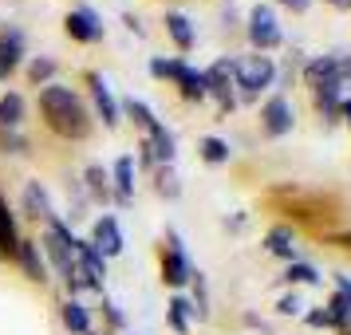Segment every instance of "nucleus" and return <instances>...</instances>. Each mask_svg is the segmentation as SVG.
Instances as JSON below:
<instances>
[{"mask_svg": "<svg viewBox=\"0 0 351 335\" xmlns=\"http://www.w3.org/2000/svg\"><path fill=\"white\" fill-rule=\"evenodd\" d=\"M64 32L75 40V44H99L107 28H103V20H99L95 8H75V12H67L64 16Z\"/></svg>", "mask_w": 351, "mask_h": 335, "instance_id": "9b49d317", "label": "nucleus"}, {"mask_svg": "<svg viewBox=\"0 0 351 335\" xmlns=\"http://www.w3.org/2000/svg\"><path fill=\"white\" fill-rule=\"evenodd\" d=\"M276 4H280V8H288V12H296V16L312 8V0H276Z\"/></svg>", "mask_w": 351, "mask_h": 335, "instance_id": "a19ab883", "label": "nucleus"}, {"mask_svg": "<svg viewBox=\"0 0 351 335\" xmlns=\"http://www.w3.org/2000/svg\"><path fill=\"white\" fill-rule=\"evenodd\" d=\"M154 193L166 197V201H178L182 197V177H178L174 166H154Z\"/></svg>", "mask_w": 351, "mask_h": 335, "instance_id": "2f4dec72", "label": "nucleus"}, {"mask_svg": "<svg viewBox=\"0 0 351 335\" xmlns=\"http://www.w3.org/2000/svg\"><path fill=\"white\" fill-rule=\"evenodd\" d=\"M87 240H91V249H95L103 260L127 253V240H123V229H119V217H114V213H99L95 221H91V237Z\"/></svg>", "mask_w": 351, "mask_h": 335, "instance_id": "6e6552de", "label": "nucleus"}, {"mask_svg": "<svg viewBox=\"0 0 351 335\" xmlns=\"http://www.w3.org/2000/svg\"><path fill=\"white\" fill-rule=\"evenodd\" d=\"M304 323H308V327H324V332H328V327H335V319L328 316V308H312V312H304Z\"/></svg>", "mask_w": 351, "mask_h": 335, "instance_id": "4c0bfd02", "label": "nucleus"}, {"mask_svg": "<svg viewBox=\"0 0 351 335\" xmlns=\"http://www.w3.org/2000/svg\"><path fill=\"white\" fill-rule=\"evenodd\" d=\"M335 292L351 300V272H335Z\"/></svg>", "mask_w": 351, "mask_h": 335, "instance_id": "ea45409f", "label": "nucleus"}, {"mask_svg": "<svg viewBox=\"0 0 351 335\" xmlns=\"http://www.w3.org/2000/svg\"><path fill=\"white\" fill-rule=\"evenodd\" d=\"M146 71H150L154 79L178 83V75L186 71V60H182V55H150V64H146Z\"/></svg>", "mask_w": 351, "mask_h": 335, "instance_id": "7c9ffc66", "label": "nucleus"}, {"mask_svg": "<svg viewBox=\"0 0 351 335\" xmlns=\"http://www.w3.org/2000/svg\"><path fill=\"white\" fill-rule=\"evenodd\" d=\"M24 114H28V103H24L20 91H4L0 95V130H20Z\"/></svg>", "mask_w": 351, "mask_h": 335, "instance_id": "b1692460", "label": "nucleus"}, {"mask_svg": "<svg viewBox=\"0 0 351 335\" xmlns=\"http://www.w3.org/2000/svg\"><path fill=\"white\" fill-rule=\"evenodd\" d=\"M146 146H150V154H154V162H158V166H174L178 138H174V130H166V123H158V127L146 134Z\"/></svg>", "mask_w": 351, "mask_h": 335, "instance_id": "6ab92c4d", "label": "nucleus"}, {"mask_svg": "<svg viewBox=\"0 0 351 335\" xmlns=\"http://www.w3.org/2000/svg\"><path fill=\"white\" fill-rule=\"evenodd\" d=\"M206 71V83H209V99L217 103V119H229L237 111V91H233V75H237V55H221L213 60Z\"/></svg>", "mask_w": 351, "mask_h": 335, "instance_id": "20e7f679", "label": "nucleus"}, {"mask_svg": "<svg viewBox=\"0 0 351 335\" xmlns=\"http://www.w3.org/2000/svg\"><path fill=\"white\" fill-rule=\"evenodd\" d=\"M87 91H91V107H95L91 119H99L107 130H114L123 123V111H119V99L111 95V87H107V79L99 71H87Z\"/></svg>", "mask_w": 351, "mask_h": 335, "instance_id": "1a4fd4ad", "label": "nucleus"}, {"mask_svg": "<svg viewBox=\"0 0 351 335\" xmlns=\"http://www.w3.org/2000/svg\"><path fill=\"white\" fill-rule=\"evenodd\" d=\"M20 245V229H16V213L8 209V201L0 197V256H16Z\"/></svg>", "mask_w": 351, "mask_h": 335, "instance_id": "bb28decb", "label": "nucleus"}, {"mask_svg": "<svg viewBox=\"0 0 351 335\" xmlns=\"http://www.w3.org/2000/svg\"><path fill=\"white\" fill-rule=\"evenodd\" d=\"M24 75H28V83L40 91V87L56 83V75H60V60H56V55H32V60H24Z\"/></svg>", "mask_w": 351, "mask_h": 335, "instance_id": "5701e85b", "label": "nucleus"}, {"mask_svg": "<svg viewBox=\"0 0 351 335\" xmlns=\"http://www.w3.org/2000/svg\"><path fill=\"white\" fill-rule=\"evenodd\" d=\"M312 99H316L319 119H324L328 127H335V123H339V103H343V83H339V79L324 83V87H316V91H312Z\"/></svg>", "mask_w": 351, "mask_h": 335, "instance_id": "f3484780", "label": "nucleus"}, {"mask_svg": "<svg viewBox=\"0 0 351 335\" xmlns=\"http://www.w3.org/2000/svg\"><path fill=\"white\" fill-rule=\"evenodd\" d=\"M87 206H91V197H87V190H83V182H67V217L64 221H83L87 217Z\"/></svg>", "mask_w": 351, "mask_h": 335, "instance_id": "72a5a7b5", "label": "nucleus"}, {"mask_svg": "<svg viewBox=\"0 0 351 335\" xmlns=\"http://www.w3.org/2000/svg\"><path fill=\"white\" fill-rule=\"evenodd\" d=\"M276 316H288V319L304 316V300H300V292H296V288H292V292H285V296L276 300Z\"/></svg>", "mask_w": 351, "mask_h": 335, "instance_id": "c9c22d12", "label": "nucleus"}, {"mask_svg": "<svg viewBox=\"0 0 351 335\" xmlns=\"http://www.w3.org/2000/svg\"><path fill=\"white\" fill-rule=\"evenodd\" d=\"M60 323H64L67 335H87L91 332V308L83 300H75V296H67L60 303Z\"/></svg>", "mask_w": 351, "mask_h": 335, "instance_id": "a211bd4d", "label": "nucleus"}, {"mask_svg": "<svg viewBox=\"0 0 351 335\" xmlns=\"http://www.w3.org/2000/svg\"><path fill=\"white\" fill-rule=\"evenodd\" d=\"M261 245H265V253H269V256H280V260H288V264H292V260H300V249H296V233H292L288 225H272L269 233H265V240H261Z\"/></svg>", "mask_w": 351, "mask_h": 335, "instance_id": "dca6fc26", "label": "nucleus"}, {"mask_svg": "<svg viewBox=\"0 0 351 335\" xmlns=\"http://www.w3.org/2000/svg\"><path fill=\"white\" fill-rule=\"evenodd\" d=\"M324 4H332L335 12H351V0H324Z\"/></svg>", "mask_w": 351, "mask_h": 335, "instance_id": "a18cd8bd", "label": "nucleus"}, {"mask_svg": "<svg viewBox=\"0 0 351 335\" xmlns=\"http://www.w3.org/2000/svg\"><path fill=\"white\" fill-rule=\"evenodd\" d=\"M324 308H328V316L335 319V327H351V300H348V296H339V292H332Z\"/></svg>", "mask_w": 351, "mask_h": 335, "instance_id": "f704fd0d", "label": "nucleus"}, {"mask_svg": "<svg viewBox=\"0 0 351 335\" xmlns=\"http://www.w3.org/2000/svg\"><path fill=\"white\" fill-rule=\"evenodd\" d=\"M24 60H28V51H24V32L12 28V24H4V28H0V83L12 79L20 67H24Z\"/></svg>", "mask_w": 351, "mask_h": 335, "instance_id": "9d476101", "label": "nucleus"}, {"mask_svg": "<svg viewBox=\"0 0 351 335\" xmlns=\"http://www.w3.org/2000/svg\"><path fill=\"white\" fill-rule=\"evenodd\" d=\"M0 154L4 158H28L32 154V142L24 130H0Z\"/></svg>", "mask_w": 351, "mask_h": 335, "instance_id": "473e14b6", "label": "nucleus"}, {"mask_svg": "<svg viewBox=\"0 0 351 335\" xmlns=\"http://www.w3.org/2000/svg\"><path fill=\"white\" fill-rule=\"evenodd\" d=\"M197 158L206 162V166H225V162L233 158V150H229V142H225V138L206 134V138H197Z\"/></svg>", "mask_w": 351, "mask_h": 335, "instance_id": "c85d7f7f", "label": "nucleus"}, {"mask_svg": "<svg viewBox=\"0 0 351 335\" xmlns=\"http://www.w3.org/2000/svg\"><path fill=\"white\" fill-rule=\"evenodd\" d=\"M178 95L186 99V103H206L209 99V83H206V71H197V67L186 64V71L178 75Z\"/></svg>", "mask_w": 351, "mask_h": 335, "instance_id": "412c9836", "label": "nucleus"}, {"mask_svg": "<svg viewBox=\"0 0 351 335\" xmlns=\"http://www.w3.org/2000/svg\"><path fill=\"white\" fill-rule=\"evenodd\" d=\"M280 280H285L288 288H319V284H324L319 269H316V264H308V260H292Z\"/></svg>", "mask_w": 351, "mask_h": 335, "instance_id": "cd10ccee", "label": "nucleus"}, {"mask_svg": "<svg viewBox=\"0 0 351 335\" xmlns=\"http://www.w3.org/2000/svg\"><path fill=\"white\" fill-rule=\"evenodd\" d=\"M245 225H249V213H233V217H225V229H229V233H241Z\"/></svg>", "mask_w": 351, "mask_h": 335, "instance_id": "58836bf2", "label": "nucleus"}, {"mask_svg": "<svg viewBox=\"0 0 351 335\" xmlns=\"http://www.w3.org/2000/svg\"><path fill=\"white\" fill-rule=\"evenodd\" d=\"M134 177H138V166H134V154H119L111 166V201L119 209H127L134 201Z\"/></svg>", "mask_w": 351, "mask_h": 335, "instance_id": "f8f14e48", "label": "nucleus"}, {"mask_svg": "<svg viewBox=\"0 0 351 335\" xmlns=\"http://www.w3.org/2000/svg\"><path fill=\"white\" fill-rule=\"evenodd\" d=\"M40 114H44V123H48L51 134H60L67 142H83V138L91 134V127H95L87 103H83L71 87H64V83L40 87Z\"/></svg>", "mask_w": 351, "mask_h": 335, "instance_id": "f257e3e1", "label": "nucleus"}, {"mask_svg": "<svg viewBox=\"0 0 351 335\" xmlns=\"http://www.w3.org/2000/svg\"><path fill=\"white\" fill-rule=\"evenodd\" d=\"M123 24H127V32H134V36H143L146 28H143V20L134 16V12H127V16H123Z\"/></svg>", "mask_w": 351, "mask_h": 335, "instance_id": "79ce46f5", "label": "nucleus"}, {"mask_svg": "<svg viewBox=\"0 0 351 335\" xmlns=\"http://www.w3.org/2000/svg\"><path fill=\"white\" fill-rule=\"evenodd\" d=\"M339 123H348L351 127V99L343 95V103H339Z\"/></svg>", "mask_w": 351, "mask_h": 335, "instance_id": "37998d69", "label": "nucleus"}, {"mask_svg": "<svg viewBox=\"0 0 351 335\" xmlns=\"http://www.w3.org/2000/svg\"><path fill=\"white\" fill-rule=\"evenodd\" d=\"M193 280V264L190 256H186V245H182V233H178L174 225H166V253H162V284L182 292V288H190Z\"/></svg>", "mask_w": 351, "mask_h": 335, "instance_id": "39448f33", "label": "nucleus"}, {"mask_svg": "<svg viewBox=\"0 0 351 335\" xmlns=\"http://www.w3.org/2000/svg\"><path fill=\"white\" fill-rule=\"evenodd\" d=\"M16 264L24 269V276H28L32 284H40V288L51 280V269H48V260H44V253H40L36 237H20V245H16Z\"/></svg>", "mask_w": 351, "mask_h": 335, "instance_id": "ddd939ff", "label": "nucleus"}, {"mask_svg": "<svg viewBox=\"0 0 351 335\" xmlns=\"http://www.w3.org/2000/svg\"><path fill=\"white\" fill-rule=\"evenodd\" d=\"M276 87V64L272 55H245L237 60V75H233V91H237V103H256L261 91H272Z\"/></svg>", "mask_w": 351, "mask_h": 335, "instance_id": "f03ea898", "label": "nucleus"}, {"mask_svg": "<svg viewBox=\"0 0 351 335\" xmlns=\"http://www.w3.org/2000/svg\"><path fill=\"white\" fill-rule=\"evenodd\" d=\"M300 75H304V83H308L312 91H316V87H324V83L339 79V75H335V51H328V55H312V60H304Z\"/></svg>", "mask_w": 351, "mask_h": 335, "instance_id": "aec40b11", "label": "nucleus"}, {"mask_svg": "<svg viewBox=\"0 0 351 335\" xmlns=\"http://www.w3.org/2000/svg\"><path fill=\"white\" fill-rule=\"evenodd\" d=\"M162 24H166V36L174 40L178 51H193V44H197V28H193V20L186 16V12L170 8V12L162 16Z\"/></svg>", "mask_w": 351, "mask_h": 335, "instance_id": "2eb2a0df", "label": "nucleus"}, {"mask_svg": "<svg viewBox=\"0 0 351 335\" xmlns=\"http://www.w3.org/2000/svg\"><path fill=\"white\" fill-rule=\"evenodd\" d=\"M335 245H339V249H348V253H351V233H335Z\"/></svg>", "mask_w": 351, "mask_h": 335, "instance_id": "c03bdc74", "label": "nucleus"}, {"mask_svg": "<svg viewBox=\"0 0 351 335\" xmlns=\"http://www.w3.org/2000/svg\"><path fill=\"white\" fill-rule=\"evenodd\" d=\"M119 111H123V119H130L134 127L143 130V138H146V134H150V130H154V127L162 123L158 114L150 111V107H146L143 99H134V95H130V99H123V103H119Z\"/></svg>", "mask_w": 351, "mask_h": 335, "instance_id": "393cba45", "label": "nucleus"}, {"mask_svg": "<svg viewBox=\"0 0 351 335\" xmlns=\"http://www.w3.org/2000/svg\"><path fill=\"white\" fill-rule=\"evenodd\" d=\"M83 190H87L91 201L107 206V201H111V170H103L99 162H91V166L83 170Z\"/></svg>", "mask_w": 351, "mask_h": 335, "instance_id": "4be33fe9", "label": "nucleus"}, {"mask_svg": "<svg viewBox=\"0 0 351 335\" xmlns=\"http://www.w3.org/2000/svg\"><path fill=\"white\" fill-rule=\"evenodd\" d=\"M190 319H193L190 300H186L182 292H174L170 303H166V323H170V332H174V335H190Z\"/></svg>", "mask_w": 351, "mask_h": 335, "instance_id": "a878e982", "label": "nucleus"}, {"mask_svg": "<svg viewBox=\"0 0 351 335\" xmlns=\"http://www.w3.org/2000/svg\"><path fill=\"white\" fill-rule=\"evenodd\" d=\"M190 308H193V319L197 323H206L209 319V284H206V272H197L193 269V280H190Z\"/></svg>", "mask_w": 351, "mask_h": 335, "instance_id": "c756f323", "label": "nucleus"}, {"mask_svg": "<svg viewBox=\"0 0 351 335\" xmlns=\"http://www.w3.org/2000/svg\"><path fill=\"white\" fill-rule=\"evenodd\" d=\"M245 36H249V48L269 55L285 44V28H280V16L272 4H253L249 16H245Z\"/></svg>", "mask_w": 351, "mask_h": 335, "instance_id": "7ed1b4c3", "label": "nucleus"}, {"mask_svg": "<svg viewBox=\"0 0 351 335\" xmlns=\"http://www.w3.org/2000/svg\"><path fill=\"white\" fill-rule=\"evenodd\" d=\"M20 209H24V217L44 221V225H48L51 217H60V213H56V206H51V193H48V186H44V182H24Z\"/></svg>", "mask_w": 351, "mask_h": 335, "instance_id": "4468645a", "label": "nucleus"}, {"mask_svg": "<svg viewBox=\"0 0 351 335\" xmlns=\"http://www.w3.org/2000/svg\"><path fill=\"white\" fill-rule=\"evenodd\" d=\"M103 319H107V327H114V332L127 327V316H123V308H119L111 296H103Z\"/></svg>", "mask_w": 351, "mask_h": 335, "instance_id": "e433bc0d", "label": "nucleus"}, {"mask_svg": "<svg viewBox=\"0 0 351 335\" xmlns=\"http://www.w3.org/2000/svg\"><path fill=\"white\" fill-rule=\"evenodd\" d=\"M292 127H296V107H292L288 95H269L261 103V130H265V138H285V134H292Z\"/></svg>", "mask_w": 351, "mask_h": 335, "instance_id": "423d86ee", "label": "nucleus"}, {"mask_svg": "<svg viewBox=\"0 0 351 335\" xmlns=\"http://www.w3.org/2000/svg\"><path fill=\"white\" fill-rule=\"evenodd\" d=\"M71 253H75V276L83 280V288L103 292V284H107V260H103L95 249H91V240H87V237H75Z\"/></svg>", "mask_w": 351, "mask_h": 335, "instance_id": "0eeeda50", "label": "nucleus"}, {"mask_svg": "<svg viewBox=\"0 0 351 335\" xmlns=\"http://www.w3.org/2000/svg\"><path fill=\"white\" fill-rule=\"evenodd\" d=\"M87 335H107V332H87Z\"/></svg>", "mask_w": 351, "mask_h": 335, "instance_id": "49530a36", "label": "nucleus"}]
</instances>
